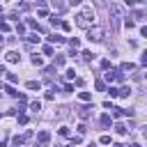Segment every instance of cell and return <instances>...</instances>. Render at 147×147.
Returning a JSON list of instances; mask_svg holds the SVG:
<instances>
[{
  "instance_id": "1",
  "label": "cell",
  "mask_w": 147,
  "mask_h": 147,
  "mask_svg": "<svg viewBox=\"0 0 147 147\" xmlns=\"http://www.w3.org/2000/svg\"><path fill=\"white\" fill-rule=\"evenodd\" d=\"M76 25L90 30V28L94 25V9H92V7H83V9L76 14Z\"/></svg>"
},
{
  "instance_id": "2",
  "label": "cell",
  "mask_w": 147,
  "mask_h": 147,
  "mask_svg": "<svg viewBox=\"0 0 147 147\" xmlns=\"http://www.w3.org/2000/svg\"><path fill=\"white\" fill-rule=\"evenodd\" d=\"M87 39L90 41H103V28H99V25H92L90 30H87Z\"/></svg>"
},
{
  "instance_id": "3",
  "label": "cell",
  "mask_w": 147,
  "mask_h": 147,
  "mask_svg": "<svg viewBox=\"0 0 147 147\" xmlns=\"http://www.w3.org/2000/svg\"><path fill=\"white\" fill-rule=\"evenodd\" d=\"M51 142V133L48 131H39L37 133V147H46Z\"/></svg>"
},
{
  "instance_id": "4",
  "label": "cell",
  "mask_w": 147,
  "mask_h": 147,
  "mask_svg": "<svg viewBox=\"0 0 147 147\" xmlns=\"http://www.w3.org/2000/svg\"><path fill=\"white\" fill-rule=\"evenodd\" d=\"M106 80H108V83H113V80H124V74H122L119 69H113V71L106 74Z\"/></svg>"
},
{
  "instance_id": "5",
  "label": "cell",
  "mask_w": 147,
  "mask_h": 147,
  "mask_svg": "<svg viewBox=\"0 0 147 147\" xmlns=\"http://www.w3.org/2000/svg\"><path fill=\"white\" fill-rule=\"evenodd\" d=\"M30 138H32V131H25L23 136H16V138H14V147H18V145H23V142H28Z\"/></svg>"
},
{
  "instance_id": "6",
  "label": "cell",
  "mask_w": 147,
  "mask_h": 147,
  "mask_svg": "<svg viewBox=\"0 0 147 147\" xmlns=\"http://www.w3.org/2000/svg\"><path fill=\"white\" fill-rule=\"evenodd\" d=\"M48 41H51V44H64V41H67V39H64V37H62V34H57V32H53V34H51V37H48Z\"/></svg>"
},
{
  "instance_id": "7",
  "label": "cell",
  "mask_w": 147,
  "mask_h": 147,
  "mask_svg": "<svg viewBox=\"0 0 147 147\" xmlns=\"http://www.w3.org/2000/svg\"><path fill=\"white\" fill-rule=\"evenodd\" d=\"M78 115H80V119H87V117L92 115V106H83V108L78 110Z\"/></svg>"
},
{
  "instance_id": "8",
  "label": "cell",
  "mask_w": 147,
  "mask_h": 147,
  "mask_svg": "<svg viewBox=\"0 0 147 147\" xmlns=\"http://www.w3.org/2000/svg\"><path fill=\"white\" fill-rule=\"evenodd\" d=\"M5 57H7V62H11V64H14V62H18V60H21V55H18V53H16V51H9V53H7V55H5Z\"/></svg>"
},
{
  "instance_id": "9",
  "label": "cell",
  "mask_w": 147,
  "mask_h": 147,
  "mask_svg": "<svg viewBox=\"0 0 147 147\" xmlns=\"http://www.w3.org/2000/svg\"><path fill=\"white\" fill-rule=\"evenodd\" d=\"M99 122H101V126H103V129H108V126L113 124V119H110V115H101V119H99Z\"/></svg>"
},
{
  "instance_id": "10",
  "label": "cell",
  "mask_w": 147,
  "mask_h": 147,
  "mask_svg": "<svg viewBox=\"0 0 147 147\" xmlns=\"http://www.w3.org/2000/svg\"><path fill=\"white\" fill-rule=\"evenodd\" d=\"M67 7H69V5H67V2H57V0H55V2H53V9H55V11H64V9H67Z\"/></svg>"
},
{
  "instance_id": "11",
  "label": "cell",
  "mask_w": 147,
  "mask_h": 147,
  "mask_svg": "<svg viewBox=\"0 0 147 147\" xmlns=\"http://www.w3.org/2000/svg\"><path fill=\"white\" fill-rule=\"evenodd\" d=\"M25 87H28V90H39V87H41V83H39V80H28V83H25Z\"/></svg>"
},
{
  "instance_id": "12",
  "label": "cell",
  "mask_w": 147,
  "mask_h": 147,
  "mask_svg": "<svg viewBox=\"0 0 147 147\" xmlns=\"http://www.w3.org/2000/svg\"><path fill=\"white\" fill-rule=\"evenodd\" d=\"M115 131H117L119 136H126V133H129V129H126V124H115Z\"/></svg>"
},
{
  "instance_id": "13",
  "label": "cell",
  "mask_w": 147,
  "mask_h": 147,
  "mask_svg": "<svg viewBox=\"0 0 147 147\" xmlns=\"http://www.w3.org/2000/svg\"><path fill=\"white\" fill-rule=\"evenodd\" d=\"M133 69H136V64H133V62H124V64H122V69H119V71H122V74H124V71H133Z\"/></svg>"
},
{
  "instance_id": "14",
  "label": "cell",
  "mask_w": 147,
  "mask_h": 147,
  "mask_svg": "<svg viewBox=\"0 0 147 147\" xmlns=\"http://www.w3.org/2000/svg\"><path fill=\"white\" fill-rule=\"evenodd\" d=\"M78 99H80V101H85V103H90V101H92V94H90V92H80V94H78Z\"/></svg>"
},
{
  "instance_id": "15",
  "label": "cell",
  "mask_w": 147,
  "mask_h": 147,
  "mask_svg": "<svg viewBox=\"0 0 147 147\" xmlns=\"http://www.w3.org/2000/svg\"><path fill=\"white\" fill-rule=\"evenodd\" d=\"M25 23H28V28H32V30H37V32H39V23H37L34 18H28Z\"/></svg>"
},
{
  "instance_id": "16",
  "label": "cell",
  "mask_w": 147,
  "mask_h": 147,
  "mask_svg": "<svg viewBox=\"0 0 147 147\" xmlns=\"http://www.w3.org/2000/svg\"><path fill=\"white\" fill-rule=\"evenodd\" d=\"M80 55H83V60H85V62H92V57H94V53H92V51H83Z\"/></svg>"
},
{
  "instance_id": "17",
  "label": "cell",
  "mask_w": 147,
  "mask_h": 147,
  "mask_svg": "<svg viewBox=\"0 0 147 147\" xmlns=\"http://www.w3.org/2000/svg\"><path fill=\"white\" fill-rule=\"evenodd\" d=\"M30 110H32V113H39V110H41V103H39V101H32V103H30Z\"/></svg>"
},
{
  "instance_id": "18",
  "label": "cell",
  "mask_w": 147,
  "mask_h": 147,
  "mask_svg": "<svg viewBox=\"0 0 147 147\" xmlns=\"http://www.w3.org/2000/svg\"><path fill=\"white\" fill-rule=\"evenodd\" d=\"M57 131H60V136H62V138H69V136H71V133H69V126H60Z\"/></svg>"
},
{
  "instance_id": "19",
  "label": "cell",
  "mask_w": 147,
  "mask_h": 147,
  "mask_svg": "<svg viewBox=\"0 0 147 147\" xmlns=\"http://www.w3.org/2000/svg\"><path fill=\"white\" fill-rule=\"evenodd\" d=\"M69 46H71V48H74V51H76V48H78V46H80V41H78V39H76V37H74V39H69Z\"/></svg>"
},
{
  "instance_id": "20",
  "label": "cell",
  "mask_w": 147,
  "mask_h": 147,
  "mask_svg": "<svg viewBox=\"0 0 147 147\" xmlns=\"http://www.w3.org/2000/svg\"><path fill=\"white\" fill-rule=\"evenodd\" d=\"M41 51H44V55H53V46H51V44H46Z\"/></svg>"
},
{
  "instance_id": "21",
  "label": "cell",
  "mask_w": 147,
  "mask_h": 147,
  "mask_svg": "<svg viewBox=\"0 0 147 147\" xmlns=\"http://www.w3.org/2000/svg\"><path fill=\"white\" fill-rule=\"evenodd\" d=\"M64 62H67V57H64V55H57V57H55V64H57V67H62Z\"/></svg>"
},
{
  "instance_id": "22",
  "label": "cell",
  "mask_w": 147,
  "mask_h": 147,
  "mask_svg": "<svg viewBox=\"0 0 147 147\" xmlns=\"http://www.w3.org/2000/svg\"><path fill=\"white\" fill-rule=\"evenodd\" d=\"M28 41H32V44H39V37H37V32H32V34L28 37Z\"/></svg>"
},
{
  "instance_id": "23",
  "label": "cell",
  "mask_w": 147,
  "mask_h": 147,
  "mask_svg": "<svg viewBox=\"0 0 147 147\" xmlns=\"http://www.w3.org/2000/svg\"><path fill=\"white\" fill-rule=\"evenodd\" d=\"M94 87H96L99 92H103V90H106V85H103V80H96V83H94Z\"/></svg>"
},
{
  "instance_id": "24",
  "label": "cell",
  "mask_w": 147,
  "mask_h": 147,
  "mask_svg": "<svg viewBox=\"0 0 147 147\" xmlns=\"http://www.w3.org/2000/svg\"><path fill=\"white\" fill-rule=\"evenodd\" d=\"M99 142H101V145H110V136H101Z\"/></svg>"
},
{
  "instance_id": "25",
  "label": "cell",
  "mask_w": 147,
  "mask_h": 147,
  "mask_svg": "<svg viewBox=\"0 0 147 147\" xmlns=\"http://www.w3.org/2000/svg\"><path fill=\"white\" fill-rule=\"evenodd\" d=\"M0 32H9V23H5V21H0Z\"/></svg>"
},
{
  "instance_id": "26",
  "label": "cell",
  "mask_w": 147,
  "mask_h": 147,
  "mask_svg": "<svg viewBox=\"0 0 147 147\" xmlns=\"http://www.w3.org/2000/svg\"><path fill=\"white\" fill-rule=\"evenodd\" d=\"M16 32L23 34V32H25V25H23V23H16Z\"/></svg>"
},
{
  "instance_id": "27",
  "label": "cell",
  "mask_w": 147,
  "mask_h": 147,
  "mask_svg": "<svg viewBox=\"0 0 147 147\" xmlns=\"http://www.w3.org/2000/svg\"><path fill=\"white\" fill-rule=\"evenodd\" d=\"M32 64H37V67H41V57H39V55H32Z\"/></svg>"
},
{
  "instance_id": "28",
  "label": "cell",
  "mask_w": 147,
  "mask_h": 147,
  "mask_svg": "<svg viewBox=\"0 0 147 147\" xmlns=\"http://www.w3.org/2000/svg\"><path fill=\"white\" fill-rule=\"evenodd\" d=\"M7 80H9V83H16L18 76H16V74H7Z\"/></svg>"
},
{
  "instance_id": "29",
  "label": "cell",
  "mask_w": 147,
  "mask_h": 147,
  "mask_svg": "<svg viewBox=\"0 0 147 147\" xmlns=\"http://www.w3.org/2000/svg\"><path fill=\"white\" fill-rule=\"evenodd\" d=\"M80 140H83V138H80V136H74V138H71V142H69V145H80Z\"/></svg>"
},
{
  "instance_id": "30",
  "label": "cell",
  "mask_w": 147,
  "mask_h": 147,
  "mask_svg": "<svg viewBox=\"0 0 147 147\" xmlns=\"http://www.w3.org/2000/svg\"><path fill=\"white\" fill-rule=\"evenodd\" d=\"M124 25H126V28H136V21H131V18H126V21H124Z\"/></svg>"
},
{
  "instance_id": "31",
  "label": "cell",
  "mask_w": 147,
  "mask_h": 147,
  "mask_svg": "<svg viewBox=\"0 0 147 147\" xmlns=\"http://www.w3.org/2000/svg\"><path fill=\"white\" fill-rule=\"evenodd\" d=\"M7 94H9V96H18V92H16L14 87H7Z\"/></svg>"
},
{
  "instance_id": "32",
  "label": "cell",
  "mask_w": 147,
  "mask_h": 147,
  "mask_svg": "<svg viewBox=\"0 0 147 147\" xmlns=\"http://www.w3.org/2000/svg\"><path fill=\"white\" fill-rule=\"evenodd\" d=\"M18 124H28V115H18Z\"/></svg>"
},
{
  "instance_id": "33",
  "label": "cell",
  "mask_w": 147,
  "mask_h": 147,
  "mask_svg": "<svg viewBox=\"0 0 147 147\" xmlns=\"http://www.w3.org/2000/svg\"><path fill=\"white\" fill-rule=\"evenodd\" d=\"M51 23H53V25L57 28V25H60V18H57V16H51Z\"/></svg>"
},
{
  "instance_id": "34",
  "label": "cell",
  "mask_w": 147,
  "mask_h": 147,
  "mask_svg": "<svg viewBox=\"0 0 147 147\" xmlns=\"http://www.w3.org/2000/svg\"><path fill=\"white\" fill-rule=\"evenodd\" d=\"M60 28H62V30H69V28H71V25H69V23H67V21H60Z\"/></svg>"
},
{
  "instance_id": "35",
  "label": "cell",
  "mask_w": 147,
  "mask_h": 147,
  "mask_svg": "<svg viewBox=\"0 0 147 147\" xmlns=\"http://www.w3.org/2000/svg\"><path fill=\"white\" fill-rule=\"evenodd\" d=\"M64 76H67V78H76V71H74V69H69V71H67Z\"/></svg>"
},
{
  "instance_id": "36",
  "label": "cell",
  "mask_w": 147,
  "mask_h": 147,
  "mask_svg": "<svg viewBox=\"0 0 147 147\" xmlns=\"http://www.w3.org/2000/svg\"><path fill=\"white\" fill-rule=\"evenodd\" d=\"M108 94L110 96H117V87H108Z\"/></svg>"
},
{
  "instance_id": "37",
  "label": "cell",
  "mask_w": 147,
  "mask_h": 147,
  "mask_svg": "<svg viewBox=\"0 0 147 147\" xmlns=\"http://www.w3.org/2000/svg\"><path fill=\"white\" fill-rule=\"evenodd\" d=\"M85 131H87V126H85V124H78V133H80V136H83V133H85Z\"/></svg>"
},
{
  "instance_id": "38",
  "label": "cell",
  "mask_w": 147,
  "mask_h": 147,
  "mask_svg": "<svg viewBox=\"0 0 147 147\" xmlns=\"http://www.w3.org/2000/svg\"><path fill=\"white\" fill-rule=\"evenodd\" d=\"M2 44H5V37H2V34H0V46H2Z\"/></svg>"
},
{
  "instance_id": "39",
  "label": "cell",
  "mask_w": 147,
  "mask_h": 147,
  "mask_svg": "<svg viewBox=\"0 0 147 147\" xmlns=\"http://www.w3.org/2000/svg\"><path fill=\"white\" fill-rule=\"evenodd\" d=\"M0 147H5V140H0Z\"/></svg>"
},
{
  "instance_id": "40",
  "label": "cell",
  "mask_w": 147,
  "mask_h": 147,
  "mask_svg": "<svg viewBox=\"0 0 147 147\" xmlns=\"http://www.w3.org/2000/svg\"><path fill=\"white\" fill-rule=\"evenodd\" d=\"M129 147H140V145H129Z\"/></svg>"
},
{
  "instance_id": "41",
  "label": "cell",
  "mask_w": 147,
  "mask_h": 147,
  "mask_svg": "<svg viewBox=\"0 0 147 147\" xmlns=\"http://www.w3.org/2000/svg\"><path fill=\"white\" fill-rule=\"evenodd\" d=\"M0 11H2V7H0Z\"/></svg>"
}]
</instances>
